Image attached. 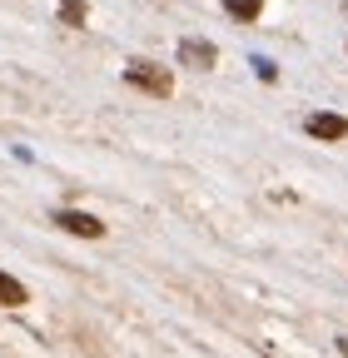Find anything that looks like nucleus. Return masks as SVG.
<instances>
[{
  "label": "nucleus",
  "instance_id": "8",
  "mask_svg": "<svg viewBox=\"0 0 348 358\" xmlns=\"http://www.w3.org/2000/svg\"><path fill=\"white\" fill-rule=\"evenodd\" d=\"M254 75H259V80H279L274 60H264V55H254Z\"/></svg>",
  "mask_w": 348,
  "mask_h": 358
},
{
  "label": "nucleus",
  "instance_id": "7",
  "mask_svg": "<svg viewBox=\"0 0 348 358\" xmlns=\"http://www.w3.org/2000/svg\"><path fill=\"white\" fill-rule=\"evenodd\" d=\"M224 10L234 15V20H259V15H264V0H224Z\"/></svg>",
  "mask_w": 348,
  "mask_h": 358
},
{
  "label": "nucleus",
  "instance_id": "5",
  "mask_svg": "<svg viewBox=\"0 0 348 358\" xmlns=\"http://www.w3.org/2000/svg\"><path fill=\"white\" fill-rule=\"evenodd\" d=\"M20 303H30L25 284H20L15 274H6V268H0V308H20Z\"/></svg>",
  "mask_w": 348,
  "mask_h": 358
},
{
  "label": "nucleus",
  "instance_id": "1",
  "mask_svg": "<svg viewBox=\"0 0 348 358\" xmlns=\"http://www.w3.org/2000/svg\"><path fill=\"white\" fill-rule=\"evenodd\" d=\"M124 80L135 85V90H145V95H154V100H169L174 95V75L164 65H154V60H129L124 65Z\"/></svg>",
  "mask_w": 348,
  "mask_h": 358
},
{
  "label": "nucleus",
  "instance_id": "9",
  "mask_svg": "<svg viewBox=\"0 0 348 358\" xmlns=\"http://www.w3.org/2000/svg\"><path fill=\"white\" fill-rule=\"evenodd\" d=\"M338 353H343V358H348V338H338Z\"/></svg>",
  "mask_w": 348,
  "mask_h": 358
},
{
  "label": "nucleus",
  "instance_id": "2",
  "mask_svg": "<svg viewBox=\"0 0 348 358\" xmlns=\"http://www.w3.org/2000/svg\"><path fill=\"white\" fill-rule=\"evenodd\" d=\"M303 129L314 134V140H328V145H338V140H348V120L343 115H328V110H319V115H309L303 120Z\"/></svg>",
  "mask_w": 348,
  "mask_h": 358
},
{
  "label": "nucleus",
  "instance_id": "10",
  "mask_svg": "<svg viewBox=\"0 0 348 358\" xmlns=\"http://www.w3.org/2000/svg\"><path fill=\"white\" fill-rule=\"evenodd\" d=\"M343 15H348V6H343Z\"/></svg>",
  "mask_w": 348,
  "mask_h": 358
},
{
  "label": "nucleus",
  "instance_id": "6",
  "mask_svg": "<svg viewBox=\"0 0 348 358\" xmlns=\"http://www.w3.org/2000/svg\"><path fill=\"white\" fill-rule=\"evenodd\" d=\"M85 20H90V6H85V0H60V25L80 30Z\"/></svg>",
  "mask_w": 348,
  "mask_h": 358
},
{
  "label": "nucleus",
  "instance_id": "3",
  "mask_svg": "<svg viewBox=\"0 0 348 358\" xmlns=\"http://www.w3.org/2000/svg\"><path fill=\"white\" fill-rule=\"evenodd\" d=\"M55 224H60L65 234H80V239H105V224L95 214H80V209H60Z\"/></svg>",
  "mask_w": 348,
  "mask_h": 358
},
{
  "label": "nucleus",
  "instance_id": "4",
  "mask_svg": "<svg viewBox=\"0 0 348 358\" xmlns=\"http://www.w3.org/2000/svg\"><path fill=\"white\" fill-rule=\"evenodd\" d=\"M180 65H189V70H214V65H219V50H214L209 40H180Z\"/></svg>",
  "mask_w": 348,
  "mask_h": 358
}]
</instances>
